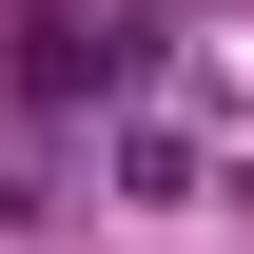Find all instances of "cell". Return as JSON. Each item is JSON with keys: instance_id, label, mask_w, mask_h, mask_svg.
Listing matches in <instances>:
<instances>
[{"instance_id": "6da1fadb", "label": "cell", "mask_w": 254, "mask_h": 254, "mask_svg": "<svg viewBox=\"0 0 254 254\" xmlns=\"http://www.w3.org/2000/svg\"><path fill=\"white\" fill-rule=\"evenodd\" d=\"M118 78H137V20H78V0L20 20V98H118Z\"/></svg>"}]
</instances>
